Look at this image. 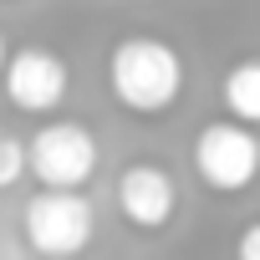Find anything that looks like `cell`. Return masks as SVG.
<instances>
[{
    "mask_svg": "<svg viewBox=\"0 0 260 260\" xmlns=\"http://www.w3.org/2000/svg\"><path fill=\"white\" fill-rule=\"evenodd\" d=\"M112 199H117V214L143 235L169 230L179 214V189H174L169 169H158V164H127L112 184Z\"/></svg>",
    "mask_w": 260,
    "mask_h": 260,
    "instance_id": "6",
    "label": "cell"
},
{
    "mask_svg": "<svg viewBox=\"0 0 260 260\" xmlns=\"http://www.w3.org/2000/svg\"><path fill=\"white\" fill-rule=\"evenodd\" d=\"M224 107H230V122H260V61L245 56L230 67L224 77Z\"/></svg>",
    "mask_w": 260,
    "mask_h": 260,
    "instance_id": "7",
    "label": "cell"
},
{
    "mask_svg": "<svg viewBox=\"0 0 260 260\" xmlns=\"http://www.w3.org/2000/svg\"><path fill=\"white\" fill-rule=\"evenodd\" d=\"M194 174L214 194H245L260 174V143L245 122H204L194 138Z\"/></svg>",
    "mask_w": 260,
    "mask_h": 260,
    "instance_id": "4",
    "label": "cell"
},
{
    "mask_svg": "<svg viewBox=\"0 0 260 260\" xmlns=\"http://www.w3.org/2000/svg\"><path fill=\"white\" fill-rule=\"evenodd\" d=\"M92 230H97V209L77 189H41L21 209V235L41 260H77L92 245Z\"/></svg>",
    "mask_w": 260,
    "mask_h": 260,
    "instance_id": "2",
    "label": "cell"
},
{
    "mask_svg": "<svg viewBox=\"0 0 260 260\" xmlns=\"http://www.w3.org/2000/svg\"><path fill=\"white\" fill-rule=\"evenodd\" d=\"M0 87H6L11 107H21V112H56L67 102L72 72H67V61L56 51L21 46L16 56H6V67H0Z\"/></svg>",
    "mask_w": 260,
    "mask_h": 260,
    "instance_id": "5",
    "label": "cell"
},
{
    "mask_svg": "<svg viewBox=\"0 0 260 260\" xmlns=\"http://www.w3.org/2000/svg\"><path fill=\"white\" fill-rule=\"evenodd\" d=\"M240 260H260V224L255 219L240 230Z\"/></svg>",
    "mask_w": 260,
    "mask_h": 260,
    "instance_id": "9",
    "label": "cell"
},
{
    "mask_svg": "<svg viewBox=\"0 0 260 260\" xmlns=\"http://www.w3.org/2000/svg\"><path fill=\"white\" fill-rule=\"evenodd\" d=\"M26 179V143L0 133V189H16Z\"/></svg>",
    "mask_w": 260,
    "mask_h": 260,
    "instance_id": "8",
    "label": "cell"
},
{
    "mask_svg": "<svg viewBox=\"0 0 260 260\" xmlns=\"http://www.w3.org/2000/svg\"><path fill=\"white\" fill-rule=\"evenodd\" d=\"M6 56H11V51H6V36H0V67H6Z\"/></svg>",
    "mask_w": 260,
    "mask_h": 260,
    "instance_id": "10",
    "label": "cell"
},
{
    "mask_svg": "<svg viewBox=\"0 0 260 260\" xmlns=\"http://www.w3.org/2000/svg\"><path fill=\"white\" fill-rule=\"evenodd\" d=\"M112 102L133 117H164L184 97V56L164 36H122L107 56Z\"/></svg>",
    "mask_w": 260,
    "mask_h": 260,
    "instance_id": "1",
    "label": "cell"
},
{
    "mask_svg": "<svg viewBox=\"0 0 260 260\" xmlns=\"http://www.w3.org/2000/svg\"><path fill=\"white\" fill-rule=\"evenodd\" d=\"M26 174H36L41 189H82L97 174V138L82 122H41L26 143Z\"/></svg>",
    "mask_w": 260,
    "mask_h": 260,
    "instance_id": "3",
    "label": "cell"
}]
</instances>
